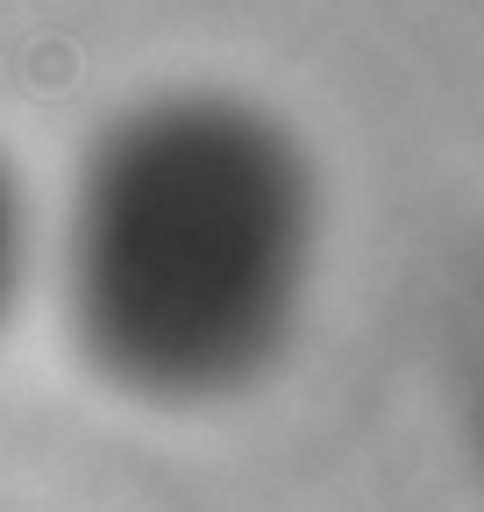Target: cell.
Returning a JSON list of instances; mask_svg holds the SVG:
<instances>
[{
  "label": "cell",
  "mask_w": 484,
  "mask_h": 512,
  "mask_svg": "<svg viewBox=\"0 0 484 512\" xmlns=\"http://www.w3.org/2000/svg\"><path fill=\"white\" fill-rule=\"evenodd\" d=\"M22 271H29V207H22L15 164L0 157V320H8V306L22 292Z\"/></svg>",
  "instance_id": "7a4b0ae2"
},
{
  "label": "cell",
  "mask_w": 484,
  "mask_h": 512,
  "mask_svg": "<svg viewBox=\"0 0 484 512\" xmlns=\"http://www.w3.org/2000/svg\"><path fill=\"white\" fill-rule=\"evenodd\" d=\"M314 171L235 93H157L79 157L57 299L93 377L143 406H214L278 363L314 278Z\"/></svg>",
  "instance_id": "6da1fadb"
}]
</instances>
